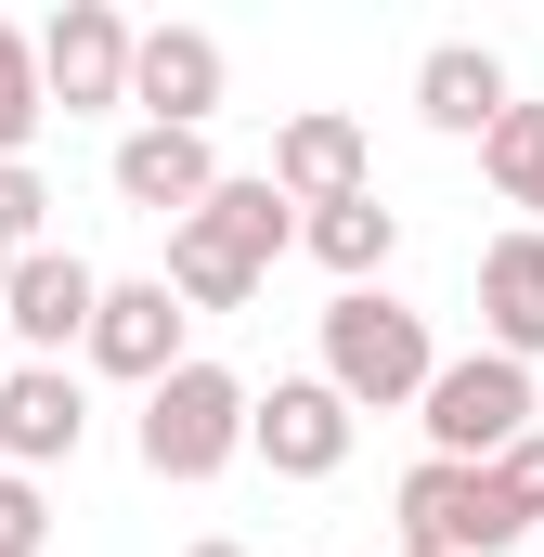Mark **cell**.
Instances as JSON below:
<instances>
[{"label": "cell", "mask_w": 544, "mask_h": 557, "mask_svg": "<svg viewBox=\"0 0 544 557\" xmlns=\"http://www.w3.org/2000/svg\"><path fill=\"white\" fill-rule=\"evenodd\" d=\"M324 376H337L350 403H428V376H441L428 311L376 298V285H337V311H324Z\"/></svg>", "instance_id": "obj_2"}, {"label": "cell", "mask_w": 544, "mask_h": 557, "mask_svg": "<svg viewBox=\"0 0 544 557\" xmlns=\"http://www.w3.org/2000/svg\"><path fill=\"white\" fill-rule=\"evenodd\" d=\"M390 247H403V208H376V195L311 208V260H324L337 285H376V273H390Z\"/></svg>", "instance_id": "obj_16"}, {"label": "cell", "mask_w": 544, "mask_h": 557, "mask_svg": "<svg viewBox=\"0 0 544 557\" xmlns=\"http://www.w3.org/2000/svg\"><path fill=\"white\" fill-rule=\"evenodd\" d=\"M182 557H247V545H182Z\"/></svg>", "instance_id": "obj_22"}, {"label": "cell", "mask_w": 544, "mask_h": 557, "mask_svg": "<svg viewBox=\"0 0 544 557\" xmlns=\"http://www.w3.org/2000/svg\"><path fill=\"white\" fill-rule=\"evenodd\" d=\"M39 208H52V182L13 156V169H0V260H39Z\"/></svg>", "instance_id": "obj_19"}, {"label": "cell", "mask_w": 544, "mask_h": 557, "mask_svg": "<svg viewBox=\"0 0 544 557\" xmlns=\"http://www.w3.org/2000/svg\"><path fill=\"white\" fill-rule=\"evenodd\" d=\"M78 376H65V363H13V376H0V454H13V480H26V467H52V454H78Z\"/></svg>", "instance_id": "obj_13"}, {"label": "cell", "mask_w": 544, "mask_h": 557, "mask_svg": "<svg viewBox=\"0 0 544 557\" xmlns=\"http://www.w3.org/2000/svg\"><path fill=\"white\" fill-rule=\"evenodd\" d=\"M52 117V78H39V39L26 26H0V169L26 156V131Z\"/></svg>", "instance_id": "obj_18"}, {"label": "cell", "mask_w": 544, "mask_h": 557, "mask_svg": "<svg viewBox=\"0 0 544 557\" xmlns=\"http://www.w3.org/2000/svg\"><path fill=\"white\" fill-rule=\"evenodd\" d=\"M131 65H143V39L104 13V0H65V13H52V39H39V78H52V104H65V117L131 104Z\"/></svg>", "instance_id": "obj_7"}, {"label": "cell", "mask_w": 544, "mask_h": 557, "mask_svg": "<svg viewBox=\"0 0 544 557\" xmlns=\"http://www.w3.org/2000/svg\"><path fill=\"white\" fill-rule=\"evenodd\" d=\"M403 545H428V557H506V545H519V506H506L493 467L428 454V467L403 480Z\"/></svg>", "instance_id": "obj_5"}, {"label": "cell", "mask_w": 544, "mask_h": 557, "mask_svg": "<svg viewBox=\"0 0 544 557\" xmlns=\"http://www.w3.org/2000/svg\"><path fill=\"white\" fill-rule=\"evenodd\" d=\"M247 389L221 376V363H182V376H156L143 389V467L156 480H221L234 454H247Z\"/></svg>", "instance_id": "obj_3"}, {"label": "cell", "mask_w": 544, "mask_h": 557, "mask_svg": "<svg viewBox=\"0 0 544 557\" xmlns=\"http://www.w3.org/2000/svg\"><path fill=\"white\" fill-rule=\"evenodd\" d=\"M415 117L454 131V143H493V131H506V65L467 52V39H441V52L415 65Z\"/></svg>", "instance_id": "obj_14"}, {"label": "cell", "mask_w": 544, "mask_h": 557, "mask_svg": "<svg viewBox=\"0 0 544 557\" xmlns=\"http://www.w3.org/2000/svg\"><path fill=\"white\" fill-rule=\"evenodd\" d=\"M272 195H285V208H350V195H376L363 117H337V104L285 117V131H272Z\"/></svg>", "instance_id": "obj_8"}, {"label": "cell", "mask_w": 544, "mask_h": 557, "mask_svg": "<svg viewBox=\"0 0 544 557\" xmlns=\"http://www.w3.org/2000/svg\"><path fill=\"white\" fill-rule=\"evenodd\" d=\"M208 195H221L208 131H131V143H118V208H143V221H195Z\"/></svg>", "instance_id": "obj_12"}, {"label": "cell", "mask_w": 544, "mask_h": 557, "mask_svg": "<svg viewBox=\"0 0 544 557\" xmlns=\"http://www.w3.org/2000/svg\"><path fill=\"white\" fill-rule=\"evenodd\" d=\"M480 324H493L506 363L544 350V234H493V247H480Z\"/></svg>", "instance_id": "obj_15"}, {"label": "cell", "mask_w": 544, "mask_h": 557, "mask_svg": "<svg viewBox=\"0 0 544 557\" xmlns=\"http://www.w3.org/2000/svg\"><path fill=\"white\" fill-rule=\"evenodd\" d=\"M493 480H506V506H519V532L544 519V428L519 441V454H493Z\"/></svg>", "instance_id": "obj_21"}, {"label": "cell", "mask_w": 544, "mask_h": 557, "mask_svg": "<svg viewBox=\"0 0 544 557\" xmlns=\"http://www.w3.org/2000/svg\"><path fill=\"white\" fill-rule=\"evenodd\" d=\"M39 545H52V506L26 480H0V557H39Z\"/></svg>", "instance_id": "obj_20"}, {"label": "cell", "mask_w": 544, "mask_h": 557, "mask_svg": "<svg viewBox=\"0 0 544 557\" xmlns=\"http://www.w3.org/2000/svg\"><path fill=\"white\" fill-rule=\"evenodd\" d=\"M350 416H363V403H350L337 376H272V403L247 416V454H260L272 480H337V467H350Z\"/></svg>", "instance_id": "obj_6"}, {"label": "cell", "mask_w": 544, "mask_h": 557, "mask_svg": "<svg viewBox=\"0 0 544 557\" xmlns=\"http://www.w3.org/2000/svg\"><path fill=\"white\" fill-rule=\"evenodd\" d=\"M0 298H13V260H0Z\"/></svg>", "instance_id": "obj_23"}, {"label": "cell", "mask_w": 544, "mask_h": 557, "mask_svg": "<svg viewBox=\"0 0 544 557\" xmlns=\"http://www.w3.org/2000/svg\"><path fill=\"white\" fill-rule=\"evenodd\" d=\"M403 557H428V545H403Z\"/></svg>", "instance_id": "obj_24"}, {"label": "cell", "mask_w": 544, "mask_h": 557, "mask_svg": "<svg viewBox=\"0 0 544 557\" xmlns=\"http://www.w3.org/2000/svg\"><path fill=\"white\" fill-rule=\"evenodd\" d=\"M480 169H493L506 208H532V221H544V104H506V131L480 143Z\"/></svg>", "instance_id": "obj_17"}, {"label": "cell", "mask_w": 544, "mask_h": 557, "mask_svg": "<svg viewBox=\"0 0 544 557\" xmlns=\"http://www.w3.org/2000/svg\"><path fill=\"white\" fill-rule=\"evenodd\" d=\"M272 260H285V195H272V169L260 182H221L195 221H169V298H182V311H234Z\"/></svg>", "instance_id": "obj_1"}, {"label": "cell", "mask_w": 544, "mask_h": 557, "mask_svg": "<svg viewBox=\"0 0 544 557\" xmlns=\"http://www.w3.org/2000/svg\"><path fill=\"white\" fill-rule=\"evenodd\" d=\"M182 298H169V273L156 285H104V311H91V363L104 376H131V389H156V376H182L195 350H182Z\"/></svg>", "instance_id": "obj_9"}, {"label": "cell", "mask_w": 544, "mask_h": 557, "mask_svg": "<svg viewBox=\"0 0 544 557\" xmlns=\"http://www.w3.org/2000/svg\"><path fill=\"white\" fill-rule=\"evenodd\" d=\"M428 454H454V467H493V454H519L532 441V363H506V350H467V363H441L428 376Z\"/></svg>", "instance_id": "obj_4"}, {"label": "cell", "mask_w": 544, "mask_h": 557, "mask_svg": "<svg viewBox=\"0 0 544 557\" xmlns=\"http://www.w3.org/2000/svg\"><path fill=\"white\" fill-rule=\"evenodd\" d=\"M131 104H143V131H208L221 117V39L208 26H143Z\"/></svg>", "instance_id": "obj_10"}, {"label": "cell", "mask_w": 544, "mask_h": 557, "mask_svg": "<svg viewBox=\"0 0 544 557\" xmlns=\"http://www.w3.org/2000/svg\"><path fill=\"white\" fill-rule=\"evenodd\" d=\"M91 311H104V273L78 260V247H39V260H13V298H0V324L26 337V350H91Z\"/></svg>", "instance_id": "obj_11"}]
</instances>
